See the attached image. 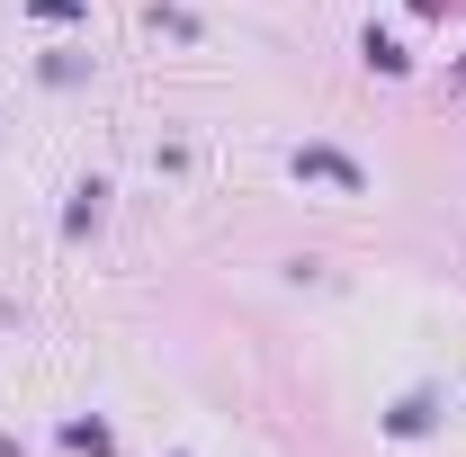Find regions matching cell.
<instances>
[{"label": "cell", "mask_w": 466, "mask_h": 457, "mask_svg": "<svg viewBox=\"0 0 466 457\" xmlns=\"http://www.w3.org/2000/svg\"><path fill=\"white\" fill-rule=\"evenodd\" d=\"M296 171L332 179V188H368V179H359V162H341V153H296Z\"/></svg>", "instance_id": "cell-1"}]
</instances>
